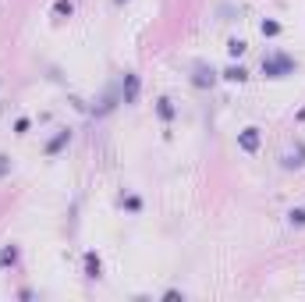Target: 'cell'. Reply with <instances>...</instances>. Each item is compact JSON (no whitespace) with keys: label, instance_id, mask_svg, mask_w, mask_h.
Wrapping results in <instances>:
<instances>
[{"label":"cell","instance_id":"obj_12","mask_svg":"<svg viewBox=\"0 0 305 302\" xmlns=\"http://www.w3.org/2000/svg\"><path fill=\"white\" fill-rule=\"evenodd\" d=\"M54 15H57V18H71V15H74V4H71V0H57V4H54Z\"/></svg>","mask_w":305,"mask_h":302},{"label":"cell","instance_id":"obj_18","mask_svg":"<svg viewBox=\"0 0 305 302\" xmlns=\"http://www.w3.org/2000/svg\"><path fill=\"white\" fill-rule=\"evenodd\" d=\"M114 4H124V0H114Z\"/></svg>","mask_w":305,"mask_h":302},{"label":"cell","instance_id":"obj_13","mask_svg":"<svg viewBox=\"0 0 305 302\" xmlns=\"http://www.w3.org/2000/svg\"><path fill=\"white\" fill-rule=\"evenodd\" d=\"M245 50H248V43H245V40H231V43H227V54H231L234 61H238V57H242Z\"/></svg>","mask_w":305,"mask_h":302},{"label":"cell","instance_id":"obj_1","mask_svg":"<svg viewBox=\"0 0 305 302\" xmlns=\"http://www.w3.org/2000/svg\"><path fill=\"white\" fill-rule=\"evenodd\" d=\"M294 57L291 54H266L262 57V75L266 79H284V75H294Z\"/></svg>","mask_w":305,"mask_h":302},{"label":"cell","instance_id":"obj_9","mask_svg":"<svg viewBox=\"0 0 305 302\" xmlns=\"http://www.w3.org/2000/svg\"><path fill=\"white\" fill-rule=\"evenodd\" d=\"M220 79H227V82H238V86H242V82L248 79V71H245L242 64H227V68L220 71Z\"/></svg>","mask_w":305,"mask_h":302},{"label":"cell","instance_id":"obj_5","mask_svg":"<svg viewBox=\"0 0 305 302\" xmlns=\"http://www.w3.org/2000/svg\"><path fill=\"white\" fill-rule=\"evenodd\" d=\"M82 270H86V277H92V281L103 274V259H100V252H92V249H89V252L82 256Z\"/></svg>","mask_w":305,"mask_h":302},{"label":"cell","instance_id":"obj_8","mask_svg":"<svg viewBox=\"0 0 305 302\" xmlns=\"http://www.w3.org/2000/svg\"><path fill=\"white\" fill-rule=\"evenodd\" d=\"M280 164L284 167H302L305 164V142H294V149H291L288 157H280Z\"/></svg>","mask_w":305,"mask_h":302},{"label":"cell","instance_id":"obj_10","mask_svg":"<svg viewBox=\"0 0 305 302\" xmlns=\"http://www.w3.org/2000/svg\"><path fill=\"white\" fill-rule=\"evenodd\" d=\"M14 263H18V245H4V249H0V270L14 267Z\"/></svg>","mask_w":305,"mask_h":302},{"label":"cell","instance_id":"obj_17","mask_svg":"<svg viewBox=\"0 0 305 302\" xmlns=\"http://www.w3.org/2000/svg\"><path fill=\"white\" fill-rule=\"evenodd\" d=\"M8 167H11V160H8V157H0V174H8Z\"/></svg>","mask_w":305,"mask_h":302},{"label":"cell","instance_id":"obj_3","mask_svg":"<svg viewBox=\"0 0 305 302\" xmlns=\"http://www.w3.org/2000/svg\"><path fill=\"white\" fill-rule=\"evenodd\" d=\"M259 142H262V135H259V128H256V125H248V128H242V132H238V146L245 149V153H256Z\"/></svg>","mask_w":305,"mask_h":302},{"label":"cell","instance_id":"obj_2","mask_svg":"<svg viewBox=\"0 0 305 302\" xmlns=\"http://www.w3.org/2000/svg\"><path fill=\"white\" fill-rule=\"evenodd\" d=\"M216 79H220V75H216L213 68H206V64H196V71H192V86H196V89H213Z\"/></svg>","mask_w":305,"mask_h":302},{"label":"cell","instance_id":"obj_4","mask_svg":"<svg viewBox=\"0 0 305 302\" xmlns=\"http://www.w3.org/2000/svg\"><path fill=\"white\" fill-rule=\"evenodd\" d=\"M138 86H142V82H138V75L128 71V75H124V82H121V100H124V103H135V100H138Z\"/></svg>","mask_w":305,"mask_h":302},{"label":"cell","instance_id":"obj_7","mask_svg":"<svg viewBox=\"0 0 305 302\" xmlns=\"http://www.w3.org/2000/svg\"><path fill=\"white\" fill-rule=\"evenodd\" d=\"M68 142H71V132H68V128H60V132H57V135H54V139L46 142V157H54V153H60V149H64Z\"/></svg>","mask_w":305,"mask_h":302},{"label":"cell","instance_id":"obj_15","mask_svg":"<svg viewBox=\"0 0 305 302\" xmlns=\"http://www.w3.org/2000/svg\"><path fill=\"white\" fill-rule=\"evenodd\" d=\"M124 206H128L132 213H138V210H142V199H138V196H128V199H124Z\"/></svg>","mask_w":305,"mask_h":302},{"label":"cell","instance_id":"obj_14","mask_svg":"<svg viewBox=\"0 0 305 302\" xmlns=\"http://www.w3.org/2000/svg\"><path fill=\"white\" fill-rule=\"evenodd\" d=\"M288 220L294 224V228H305V210H302V206H294V210L288 213Z\"/></svg>","mask_w":305,"mask_h":302},{"label":"cell","instance_id":"obj_16","mask_svg":"<svg viewBox=\"0 0 305 302\" xmlns=\"http://www.w3.org/2000/svg\"><path fill=\"white\" fill-rule=\"evenodd\" d=\"M14 132L25 135V132H28V118H18V121H14Z\"/></svg>","mask_w":305,"mask_h":302},{"label":"cell","instance_id":"obj_6","mask_svg":"<svg viewBox=\"0 0 305 302\" xmlns=\"http://www.w3.org/2000/svg\"><path fill=\"white\" fill-rule=\"evenodd\" d=\"M156 118H160V121H174V118H178L174 100H167V96H160V100H156Z\"/></svg>","mask_w":305,"mask_h":302},{"label":"cell","instance_id":"obj_11","mask_svg":"<svg viewBox=\"0 0 305 302\" xmlns=\"http://www.w3.org/2000/svg\"><path fill=\"white\" fill-rule=\"evenodd\" d=\"M259 32L266 36V40H274V36H280V22H274V18H262V22H259Z\"/></svg>","mask_w":305,"mask_h":302}]
</instances>
